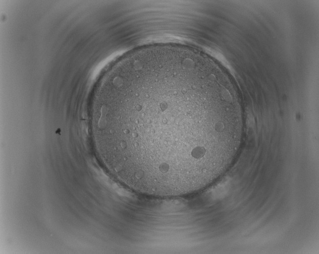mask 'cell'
I'll use <instances>...</instances> for the list:
<instances>
[{
    "label": "cell",
    "mask_w": 319,
    "mask_h": 254,
    "mask_svg": "<svg viewBox=\"0 0 319 254\" xmlns=\"http://www.w3.org/2000/svg\"><path fill=\"white\" fill-rule=\"evenodd\" d=\"M196 50L155 46L121 59L94 101L98 152L126 187L173 196L201 189L227 166L244 124L223 76Z\"/></svg>",
    "instance_id": "cell-1"
}]
</instances>
